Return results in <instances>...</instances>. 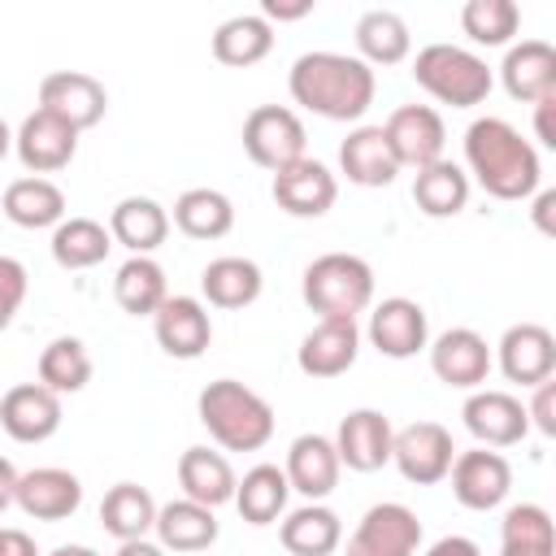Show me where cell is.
<instances>
[{
	"mask_svg": "<svg viewBox=\"0 0 556 556\" xmlns=\"http://www.w3.org/2000/svg\"><path fill=\"white\" fill-rule=\"evenodd\" d=\"M287 91L300 109L326 122H361L378 96V74L348 52H300L287 70Z\"/></svg>",
	"mask_w": 556,
	"mask_h": 556,
	"instance_id": "6da1fadb",
	"label": "cell"
},
{
	"mask_svg": "<svg viewBox=\"0 0 556 556\" xmlns=\"http://www.w3.org/2000/svg\"><path fill=\"white\" fill-rule=\"evenodd\" d=\"M491 200H530L543 182L539 148L521 139V130L504 117H473L465 130V165H460Z\"/></svg>",
	"mask_w": 556,
	"mask_h": 556,
	"instance_id": "7a4b0ae2",
	"label": "cell"
},
{
	"mask_svg": "<svg viewBox=\"0 0 556 556\" xmlns=\"http://www.w3.org/2000/svg\"><path fill=\"white\" fill-rule=\"evenodd\" d=\"M195 417L222 452H261L274 439V408L239 378H213L195 395Z\"/></svg>",
	"mask_w": 556,
	"mask_h": 556,
	"instance_id": "3957f363",
	"label": "cell"
},
{
	"mask_svg": "<svg viewBox=\"0 0 556 556\" xmlns=\"http://www.w3.org/2000/svg\"><path fill=\"white\" fill-rule=\"evenodd\" d=\"M413 83L426 96H434L439 104L473 109V104H482L491 96L495 74H491V65L473 48H460V43H426L413 56Z\"/></svg>",
	"mask_w": 556,
	"mask_h": 556,
	"instance_id": "277c9868",
	"label": "cell"
},
{
	"mask_svg": "<svg viewBox=\"0 0 556 556\" xmlns=\"http://www.w3.org/2000/svg\"><path fill=\"white\" fill-rule=\"evenodd\" d=\"M300 295L317 317H352L374 304V269L356 252H321L304 265Z\"/></svg>",
	"mask_w": 556,
	"mask_h": 556,
	"instance_id": "5b68a950",
	"label": "cell"
},
{
	"mask_svg": "<svg viewBox=\"0 0 556 556\" xmlns=\"http://www.w3.org/2000/svg\"><path fill=\"white\" fill-rule=\"evenodd\" d=\"M304 148H308V130H304L295 109H287V104H256L243 117V152L252 156V165L278 174L291 161L308 156Z\"/></svg>",
	"mask_w": 556,
	"mask_h": 556,
	"instance_id": "8992f818",
	"label": "cell"
},
{
	"mask_svg": "<svg viewBox=\"0 0 556 556\" xmlns=\"http://www.w3.org/2000/svg\"><path fill=\"white\" fill-rule=\"evenodd\" d=\"M452 460H456V443H452V430L439 421H408L404 430L391 434V465L413 486L443 482Z\"/></svg>",
	"mask_w": 556,
	"mask_h": 556,
	"instance_id": "52a82bcc",
	"label": "cell"
},
{
	"mask_svg": "<svg viewBox=\"0 0 556 556\" xmlns=\"http://www.w3.org/2000/svg\"><path fill=\"white\" fill-rule=\"evenodd\" d=\"M417 552H421V521L400 500H382L365 508V517L356 521L343 547V556H417Z\"/></svg>",
	"mask_w": 556,
	"mask_h": 556,
	"instance_id": "ba28073f",
	"label": "cell"
},
{
	"mask_svg": "<svg viewBox=\"0 0 556 556\" xmlns=\"http://www.w3.org/2000/svg\"><path fill=\"white\" fill-rule=\"evenodd\" d=\"M452 495L460 508L469 513H491L508 500L513 491V465L504 460V452L495 447H469V452H456L452 469Z\"/></svg>",
	"mask_w": 556,
	"mask_h": 556,
	"instance_id": "9c48e42d",
	"label": "cell"
},
{
	"mask_svg": "<svg viewBox=\"0 0 556 556\" xmlns=\"http://www.w3.org/2000/svg\"><path fill=\"white\" fill-rule=\"evenodd\" d=\"M382 135H387L391 156L400 161V169H426V165L443 161L447 126H443L439 109H430V104H400V109H391V117L382 122Z\"/></svg>",
	"mask_w": 556,
	"mask_h": 556,
	"instance_id": "30bf717a",
	"label": "cell"
},
{
	"mask_svg": "<svg viewBox=\"0 0 556 556\" xmlns=\"http://www.w3.org/2000/svg\"><path fill=\"white\" fill-rule=\"evenodd\" d=\"M460 417H465V430L478 439V447H513L530 434V417H526V404L513 395V391H500V387H478L465 395L460 404Z\"/></svg>",
	"mask_w": 556,
	"mask_h": 556,
	"instance_id": "8fae6325",
	"label": "cell"
},
{
	"mask_svg": "<svg viewBox=\"0 0 556 556\" xmlns=\"http://www.w3.org/2000/svg\"><path fill=\"white\" fill-rule=\"evenodd\" d=\"M39 109H48L52 117L70 122L78 135L91 130L96 122H104L109 113V91L96 74L83 70H52L39 78Z\"/></svg>",
	"mask_w": 556,
	"mask_h": 556,
	"instance_id": "7c38bea8",
	"label": "cell"
},
{
	"mask_svg": "<svg viewBox=\"0 0 556 556\" xmlns=\"http://www.w3.org/2000/svg\"><path fill=\"white\" fill-rule=\"evenodd\" d=\"M491 361L500 365V374L508 382L530 391V387H539V382H547L556 374V334L547 326H539V321H517V326H508L500 334Z\"/></svg>",
	"mask_w": 556,
	"mask_h": 556,
	"instance_id": "4fadbf2b",
	"label": "cell"
},
{
	"mask_svg": "<svg viewBox=\"0 0 556 556\" xmlns=\"http://www.w3.org/2000/svg\"><path fill=\"white\" fill-rule=\"evenodd\" d=\"M269 195L287 217H326L339 200V178L317 156H300L274 174Z\"/></svg>",
	"mask_w": 556,
	"mask_h": 556,
	"instance_id": "5bb4252c",
	"label": "cell"
},
{
	"mask_svg": "<svg viewBox=\"0 0 556 556\" xmlns=\"http://www.w3.org/2000/svg\"><path fill=\"white\" fill-rule=\"evenodd\" d=\"M13 152H17V161H22L35 178H43V174H56V169H65V165L74 161V152H78V130H74L70 122L52 117L48 109H35V113H26L22 126L13 130Z\"/></svg>",
	"mask_w": 556,
	"mask_h": 556,
	"instance_id": "9a60e30c",
	"label": "cell"
},
{
	"mask_svg": "<svg viewBox=\"0 0 556 556\" xmlns=\"http://www.w3.org/2000/svg\"><path fill=\"white\" fill-rule=\"evenodd\" d=\"M156 348L174 361H195L213 343V317L208 304L195 295H165V304L152 313Z\"/></svg>",
	"mask_w": 556,
	"mask_h": 556,
	"instance_id": "2e32d148",
	"label": "cell"
},
{
	"mask_svg": "<svg viewBox=\"0 0 556 556\" xmlns=\"http://www.w3.org/2000/svg\"><path fill=\"white\" fill-rule=\"evenodd\" d=\"M365 339L391 356V361H408L417 352H426L430 343V321H426V308L408 295H387L374 304L369 313V326H365Z\"/></svg>",
	"mask_w": 556,
	"mask_h": 556,
	"instance_id": "e0dca14e",
	"label": "cell"
},
{
	"mask_svg": "<svg viewBox=\"0 0 556 556\" xmlns=\"http://www.w3.org/2000/svg\"><path fill=\"white\" fill-rule=\"evenodd\" d=\"M426 352H430L434 378L443 387H456V391H478L486 382L491 365H495L491 361V343L478 330H469V326L443 330L434 343H426Z\"/></svg>",
	"mask_w": 556,
	"mask_h": 556,
	"instance_id": "ac0fdd59",
	"label": "cell"
},
{
	"mask_svg": "<svg viewBox=\"0 0 556 556\" xmlns=\"http://www.w3.org/2000/svg\"><path fill=\"white\" fill-rule=\"evenodd\" d=\"M361 356V326L352 317H317V326L300 339L295 365L308 378H339Z\"/></svg>",
	"mask_w": 556,
	"mask_h": 556,
	"instance_id": "d6986e66",
	"label": "cell"
},
{
	"mask_svg": "<svg viewBox=\"0 0 556 556\" xmlns=\"http://www.w3.org/2000/svg\"><path fill=\"white\" fill-rule=\"evenodd\" d=\"M0 430L13 443H48L61 430V395L43 382H17L0 400Z\"/></svg>",
	"mask_w": 556,
	"mask_h": 556,
	"instance_id": "ffe728a7",
	"label": "cell"
},
{
	"mask_svg": "<svg viewBox=\"0 0 556 556\" xmlns=\"http://www.w3.org/2000/svg\"><path fill=\"white\" fill-rule=\"evenodd\" d=\"M391 417L378 408H352L339 430H334V452L339 465H348L352 473H374L382 465H391Z\"/></svg>",
	"mask_w": 556,
	"mask_h": 556,
	"instance_id": "44dd1931",
	"label": "cell"
},
{
	"mask_svg": "<svg viewBox=\"0 0 556 556\" xmlns=\"http://www.w3.org/2000/svg\"><path fill=\"white\" fill-rule=\"evenodd\" d=\"M13 504L35 521H65L83 504V482H78V473L61 469V465H39V469L17 473Z\"/></svg>",
	"mask_w": 556,
	"mask_h": 556,
	"instance_id": "7402d4cb",
	"label": "cell"
},
{
	"mask_svg": "<svg viewBox=\"0 0 556 556\" xmlns=\"http://www.w3.org/2000/svg\"><path fill=\"white\" fill-rule=\"evenodd\" d=\"M500 83L521 104H534V100L552 96L556 91V48L547 39L508 43V52L500 61Z\"/></svg>",
	"mask_w": 556,
	"mask_h": 556,
	"instance_id": "603a6c76",
	"label": "cell"
},
{
	"mask_svg": "<svg viewBox=\"0 0 556 556\" xmlns=\"http://www.w3.org/2000/svg\"><path fill=\"white\" fill-rule=\"evenodd\" d=\"M282 473H287L291 491H300L308 504H321V500L339 486L343 465H339V452H334V443H330L326 434H300V439H291V447H287Z\"/></svg>",
	"mask_w": 556,
	"mask_h": 556,
	"instance_id": "cb8c5ba5",
	"label": "cell"
},
{
	"mask_svg": "<svg viewBox=\"0 0 556 556\" xmlns=\"http://www.w3.org/2000/svg\"><path fill=\"white\" fill-rule=\"evenodd\" d=\"M339 174L356 187H391L400 174V161L391 156V143L382 126H352L339 143Z\"/></svg>",
	"mask_w": 556,
	"mask_h": 556,
	"instance_id": "d4e9b609",
	"label": "cell"
},
{
	"mask_svg": "<svg viewBox=\"0 0 556 556\" xmlns=\"http://www.w3.org/2000/svg\"><path fill=\"white\" fill-rule=\"evenodd\" d=\"M156 543L165 552H204L217 543L222 534V521H217V508H204L195 500H169V504H156V526H152Z\"/></svg>",
	"mask_w": 556,
	"mask_h": 556,
	"instance_id": "484cf974",
	"label": "cell"
},
{
	"mask_svg": "<svg viewBox=\"0 0 556 556\" xmlns=\"http://www.w3.org/2000/svg\"><path fill=\"white\" fill-rule=\"evenodd\" d=\"M109 235L122 243L130 256H152L169 239V213L152 195H126L109 213Z\"/></svg>",
	"mask_w": 556,
	"mask_h": 556,
	"instance_id": "4316f807",
	"label": "cell"
},
{
	"mask_svg": "<svg viewBox=\"0 0 556 556\" xmlns=\"http://www.w3.org/2000/svg\"><path fill=\"white\" fill-rule=\"evenodd\" d=\"M261 291H265V274L252 256H217L200 269V295L213 308H226V313L248 308L261 300Z\"/></svg>",
	"mask_w": 556,
	"mask_h": 556,
	"instance_id": "83f0119b",
	"label": "cell"
},
{
	"mask_svg": "<svg viewBox=\"0 0 556 556\" xmlns=\"http://www.w3.org/2000/svg\"><path fill=\"white\" fill-rule=\"evenodd\" d=\"M235 482L239 473L230 469L226 452H213V447H187L178 456V486L187 500L204 504V508H222L235 500Z\"/></svg>",
	"mask_w": 556,
	"mask_h": 556,
	"instance_id": "f1b7e54d",
	"label": "cell"
},
{
	"mask_svg": "<svg viewBox=\"0 0 556 556\" xmlns=\"http://www.w3.org/2000/svg\"><path fill=\"white\" fill-rule=\"evenodd\" d=\"M278 543L291 556H334L339 543H343V521L326 504H300V508L282 513Z\"/></svg>",
	"mask_w": 556,
	"mask_h": 556,
	"instance_id": "f546056e",
	"label": "cell"
},
{
	"mask_svg": "<svg viewBox=\"0 0 556 556\" xmlns=\"http://www.w3.org/2000/svg\"><path fill=\"white\" fill-rule=\"evenodd\" d=\"M4 217L22 230H52L65 222V191L52 182V178H13L4 187Z\"/></svg>",
	"mask_w": 556,
	"mask_h": 556,
	"instance_id": "4dcf8cb0",
	"label": "cell"
},
{
	"mask_svg": "<svg viewBox=\"0 0 556 556\" xmlns=\"http://www.w3.org/2000/svg\"><path fill=\"white\" fill-rule=\"evenodd\" d=\"M356 56L374 65H400L413 52V30L395 9H365L356 17Z\"/></svg>",
	"mask_w": 556,
	"mask_h": 556,
	"instance_id": "1f68e13d",
	"label": "cell"
},
{
	"mask_svg": "<svg viewBox=\"0 0 556 556\" xmlns=\"http://www.w3.org/2000/svg\"><path fill=\"white\" fill-rule=\"evenodd\" d=\"M187 239H200V243H213V239H226L235 230V204L226 191L217 187H187L178 200H174V217H169Z\"/></svg>",
	"mask_w": 556,
	"mask_h": 556,
	"instance_id": "d6a6232c",
	"label": "cell"
},
{
	"mask_svg": "<svg viewBox=\"0 0 556 556\" xmlns=\"http://www.w3.org/2000/svg\"><path fill=\"white\" fill-rule=\"evenodd\" d=\"M287 500H291V482L282 473V465H252L239 482H235V508L248 526H274L282 513H287Z\"/></svg>",
	"mask_w": 556,
	"mask_h": 556,
	"instance_id": "836d02e7",
	"label": "cell"
},
{
	"mask_svg": "<svg viewBox=\"0 0 556 556\" xmlns=\"http://www.w3.org/2000/svg\"><path fill=\"white\" fill-rule=\"evenodd\" d=\"M213 56L230 70H248L274 52V26L261 13H235L213 30Z\"/></svg>",
	"mask_w": 556,
	"mask_h": 556,
	"instance_id": "e575fe53",
	"label": "cell"
},
{
	"mask_svg": "<svg viewBox=\"0 0 556 556\" xmlns=\"http://www.w3.org/2000/svg\"><path fill=\"white\" fill-rule=\"evenodd\" d=\"M100 526L126 543V539H148L156 526V500L139 482H113L100 500Z\"/></svg>",
	"mask_w": 556,
	"mask_h": 556,
	"instance_id": "d590c367",
	"label": "cell"
},
{
	"mask_svg": "<svg viewBox=\"0 0 556 556\" xmlns=\"http://www.w3.org/2000/svg\"><path fill=\"white\" fill-rule=\"evenodd\" d=\"M413 200L426 217L443 222V217H456L465 204H469V174L456 165V161H434L426 169H417L413 178Z\"/></svg>",
	"mask_w": 556,
	"mask_h": 556,
	"instance_id": "8d00e7d4",
	"label": "cell"
},
{
	"mask_svg": "<svg viewBox=\"0 0 556 556\" xmlns=\"http://www.w3.org/2000/svg\"><path fill=\"white\" fill-rule=\"evenodd\" d=\"M169 295V282H165V269L152 261V256H126L117 265V278H113V300L122 313L130 317H152Z\"/></svg>",
	"mask_w": 556,
	"mask_h": 556,
	"instance_id": "74e56055",
	"label": "cell"
},
{
	"mask_svg": "<svg viewBox=\"0 0 556 556\" xmlns=\"http://www.w3.org/2000/svg\"><path fill=\"white\" fill-rule=\"evenodd\" d=\"M48 248H52V261L61 269H91V265H100L109 256L113 235L96 217H65L61 226H52Z\"/></svg>",
	"mask_w": 556,
	"mask_h": 556,
	"instance_id": "f35d334b",
	"label": "cell"
},
{
	"mask_svg": "<svg viewBox=\"0 0 556 556\" xmlns=\"http://www.w3.org/2000/svg\"><path fill=\"white\" fill-rule=\"evenodd\" d=\"M500 556H556V526L543 504H513L500 521Z\"/></svg>",
	"mask_w": 556,
	"mask_h": 556,
	"instance_id": "ab89813d",
	"label": "cell"
},
{
	"mask_svg": "<svg viewBox=\"0 0 556 556\" xmlns=\"http://www.w3.org/2000/svg\"><path fill=\"white\" fill-rule=\"evenodd\" d=\"M39 382L52 391V395H74L91 382V356H87V343L74 339V334H56L43 352H39V365H35Z\"/></svg>",
	"mask_w": 556,
	"mask_h": 556,
	"instance_id": "60d3db41",
	"label": "cell"
},
{
	"mask_svg": "<svg viewBox=\"0 0 556 556\" xmlns=\"http://www.w3.org/2000/svg\"><path fill=\"white\" fill-rule=\"evenodd\" d=\"M521 9L513 0H465L460 9V30L478 48H508L517 39Z\"/></svg>",
	"mask_w": 556,
	"mask_h": 556,
	"instance_id": "b9f144b4",
	"label": "cell"
},
{
	"mask_svg": "<svg viewBox=\"0 0 556 556\" xmlns=\"http://www.w3.org/2000/svg\"><path fill=\"white\" fill-rule=\"evenodd\" d=\"M26 291H30V274L17 256H4L0 252V334L13 326V317L22 313L26 304Z\"/></svg>",
	"mask_w": 556,
	"mask_h": 556,
	"instance_id": "7bdbcfd3",
	"label": "cell"
},
{
	"mask_svg": "<svg viewBox=\"0 0 556 556\" xmlns=\"http://www.w3.org/2000/svg\"><path fill=\"white\" fill-rule=\"evenodd\" d=\"M526 417H530V426L539 430V434H556V382L547 378V382H539V387H530V404H526Z\"/></svg>",
	"mask_w": 556,
	"mask_h": 556,
	"instance_id": "ee69618b",
	"label": "cell"
},
{
	"mask_svg": "<svg viewBox=\"0 0 556 556\" xmlns=\"http://www.w3.org/2000/svg\"><path fill=\"white\" fill-rule=\"evenodd\" d=\"M313 13V0H261V17L274 26V22H300Z\"/></svg>",
	"mask_w": 556,
	"mask_h": 556,
	"instance_id": "f6af8a7d",
	"label": "cell"
},
{
	"mask_svg": "<svg viewBox=\"0 0 556 556\" xmlns=\"http://www.w3.org/2000/svg\"><path fill=\"white\" fill-rule=\"evenodd\" d=\"M534 139L543 148H556V91L534 100Z\"/></svg>",
	"mask_w": 556,
	"mask_h": 556,
	"instance_id": "bcb514c9",
	"label": "cell"
},
{
	"mask_svg": "<svg viewBox=\"0 0 556 556\" xmlns=\"http://www.w3.org/2000/svg\"><path fill=\"white\" fill-rule=\"evenodd\" d=\"M530 217H534L539 235L556 239V191H552V187H539V191H534V208H530Z\"/></svg>",
	"mask_w": 556,
	"mask_h": 556,
	"instance_id": "7dc6e473",
	"label": "cell"
},
{
	"mask_svg": "<svg viewBox=\"0 0 556 556\" xmlns=\"http://www.w3.org/2000/svg\"><path fill=\"white\" fill-rule=\"evenodd\" d=\"M426 556H482V547L473 539H465V534H443V539H434L426 547Z\"/></svg>",
	"mask_w": 556,
	"mask_h": 556,
	"instance_id": "c3c4849f",
	"label": "cell"
},
{
	"mask_svg": "<svg viewBox=\"0 0 556 556\" xmlns=\"http://www.w3.org/2000/svg\"><path fill=\"white\" fill-rule=\"evenodd\" d=\"M0 556H39V547H35V539L26 530L0 526Z\"/></svg>",
	"mask_w": 556,
	"mask_h": 556,
	"instance_id": "681fc988",
	"label": "cell"
},
{
	"mask_svg": "<svg viewBox=\"0 0 556 556\" xmlns=\"http://www.w3.org/2000/svg\"><path fill=\"white\" fill-rule=\"evenodd\" d=\"M13 500H17V469L9 456H0V513L13 508Z\"/></svg>",
	"mask_w": 556,
	"mask_h": 556,
	"instance_id": "f907efd6",
	"label": "cell"
},
{
	"mask_svg": "<svg viewBox=\"0 0 556 556\" xmlns=\"http://www.w3.org/2000/svg\"><path fill=\"white\" fill-rule=\"evenodd\" d=\"M113 556H165V547L152 539H126V543H117Z\"/></svg>",
	"mask_w": 556,
	"mask_h": 556,
	"instance_id": "816d5d0a",
	"label": "cell"
},
{
	"mask_svg": "<svg viewBox=\"0 0 556 556\" xmlns=\"http://www.w3.org/2000/svg\"><path fill=\"white\" fill-rule=\"evenodd\" d=\"M48 556H100V552L87 547V543H61V547H52Z\"/></svg>",
	"mask_w": 556,
	"mask_h": 556,
	"instance_id": "f5cc1de1",
	"label": "cell"
},
{
	"mask_svg": "<svg viewBox=\"0 0 556 556\" xmlns=\"http://www.w3.org/2000/svg\"><path fill=\"white\" fill-rule=\"evenodd\" d=\"M9 152H13V130H9V122L0 117V161H4Z\"/></svg>",
	"mask_w": 556,
	"mask_h": 556,
	"instance_id": "db71d44e",
	"label": "cell"
}]
</instances>
